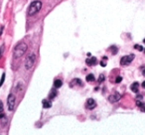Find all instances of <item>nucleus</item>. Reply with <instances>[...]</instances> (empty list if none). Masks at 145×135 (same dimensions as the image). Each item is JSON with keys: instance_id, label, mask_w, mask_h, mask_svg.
I'll return each mask as SVG.
<instances>
[{"instance_id": "obj_18", "label": "nucleus", "mask_w": 145, "mask_h": 135, "mask_svg": "<svg viewBox=\"0 0 145 135\" xmlns=\"http://www.w3.org/2000/svg\"><path fill=\"white\" fill-rule=\"evenodd\" d=\"M4 49H5L4 46H2L1 48H0V59H1V57H2V55H3V53H4Z\"/></svg>"}, {"instance_id": "obj_25", "label": "nucleus", "mask_w": 145, "mask_h": 135, "mask_svg": "<svg viewBox=\"0 0 145 135\" xmlns=\"http://www.w3.org/2000/svg\"><path fill=\"white\" fill-rule=\"evenodd\" d=\"M142 74H143V75H145V70H144V71L142 72Z\"/></svg>"}, {"instance_id": "obj_5", "label": "nucleus", "mask_w": 145, "mask_h": 135, "mask_svg": "<svg viewBox=\"0 0 145 135\" xmlns=\"http://www.w3.org/2000/svg\"><path fill=\"white\" fill-rule=\"evenodd\" d=\"M133 59H134V55H128V56H124V57H122L121 59H120V65L121 66H127V65H129L132 61H133Z\"/></svg>"}, {"instance_id": "obj_24", "label": "nucleus", "mask_w": 145, "mask_h": 135, "mask_svg": "<svg viewBox=\"0 0 145 135\" xmlns=\"http://www.w3.org/2000/svg\"><path fill=\"white\" fill-rule=\"evenodd\" d=\"M142 88H143V89H145V82H143V83H142Z\"/></svg>"}, {"instance_id": "obj_12", "label": "nucleus", "mask_w": 145, "mask_h": 135, "mask_svg": "<svg viewBox=\"0 0 145 135\" xmlns=\"http://www.w3.org/2000/svg\"><path fill=\"white\" fill-rule=\"evenodd\" d=\"M75 85H77V86H83V82H82L80 78H75L74 80H72V82H71V86L72 87V86H75Z\"/></svg>"}, {"instance_id": "obj_26", "label": "nucleus", "mask_w": 145, "mask_h": 135, "mask_svg": "<svg viewBox=\"0 0 145 135\" xmlns=\"http://www.w3.org/2000/svg\"><path fill=\"white\" fill-rule=\"evenodd\" d=\"M144 53H145V49H144Z\"/></svg>"}, {"instance_id": "obj_3", "label": "nucleus", "mask_w": 145, "mask_h": 135, "mask_svg": "<svg viewBox=\"0 0 145 135\" xmlns=\"http://www.w3.org/2000/svg\"><path fill=\"white\" fill-rule=\"evenodd\" d=\"M35 61H36V55L34 53L29 54V55L27 56V58H26V61H25V68L27 70H30L34 66Z\"/></svg>"}, {"instance_id": "obj_8", "label": "nucleus", "mask_w": 145, "mask_h": 135, "mask_svg": "<svg viewBox=\"0 0 145 135\" xmlns=\"http://www.w3.org/2000/svg\"><path fill=\"white\" fill-rule=\"evenodd\" d=\"M86 63H87V66H94V65H96V63H98V60H96V58H94V57H91V58L87 59L86 61Z\"/></svg>"}, {"instance_id": "obj_15", "label": "nucleus", "mask_w": 145, "mask_h": 135, "mask_svg": "<svg viewBox=\"0 0 145 135\" xmlns=\"http://www.w3.org/2000/svg\"><path fill=\"white\" fill-rule=\"evenodd\" d=\"M94 79H95V77H94V75L92 74H89V75H87V82L91 83V82H94Z\"/></svg>"}, {"instance_id": "obj_2", "label": "nucleus", "mask_w": 145, "mask_h": 135, "mask_svg": "<svg viewBox=\"0 0 145 135\" xmlns=\"http://www.w3.org/2000/svg\"><path fill=\"white\" fill-rule=\"evenodd\" d=\"M41 7H42V3L41 1H33L30 6H29V9H28V15L32 16L36 13H38L40 10H41Z\"/></svg>"}, {"instance_id": "obj_23", "label": "nucleus", "mask_w": 145, "mask_h": 135, "mask_svg": "<svg viewBox=\"0 0 145 135\" xmlns=\"http://www.w3.org/2000/svg\"><path fill=\"white\" fill-rule=\"evenodd\" d=\"M3 111V103L0 101V112H2Z\"/></svg>"}, {"instance_id": "obj_17", "label": "nucleus", "mask_w": 145, "mask_h": 135, "mask_svg": "<svg viewBox=\"0 0 145 135\" xmlns=\"http://www.w3.org/2000/svg\"><path fill=\"white\" fill-rule=\"evenodd\" d=\"M111 52H112V54H113V55H115V54L117 53V48L115 47V46H113V47H111Z\"/></svg>"}, {"instance_id": "obj_4", "label": "nucleus", "mask_w": 145, "mask_h": 135, "mask_svg": "<svg viewBox=\"0 0 145 135\" xmlns=\"http://www.w3.org/2000/svg\"><path fill=\"white\" fill-rule=\"evenodd\" d=\"M15 103H16V97L14 94H9L8 98H7V105H8V109L10 111L14 110V107H15Z\"/></svg>"}, {"instance_id": "obj_22", "label": "nucleus", "mask_w": 145, "mask_h": 135, "mask_svg": "<svg viewBox=\"0 0 145 135\" xmlns=\"http://www.w3.org/2000/svg\"><path fill=\"white\" fill-rule=\"evenodd\" d=\"M103 79H104V75H100V78H99V83H102Z\"/></svg>"}, {"instance_id": "obj_1", "label": "nucleus", "mask_w": 145, "mask_h": 135, "mask_svg": "<svg viewBox=\"0 0 145 135\" xmlns=\"http://www.w3.org/2000/svg\"><path fill=\"white\" fill-rule=\"evenodd\" d=\"M27 51V45L25 43H19L13 50V57L14 59L21 58Z\"/></svg>"}, {"instance_id": "obj_21", "label": "nucleus", "mask_w": 145, "mask_h": 135, "mask_svg": "<svg viewBox=\"0 0 145 135\" xmlns=\"http://www.w3.org/2000/svg\"><path fill=\"white\" fill-rule=\"evenodd\" d=\"M121 80H122V77H121V76H117V77H116V79H115V83H117V84H118V83L121 82Z\"/></svg>"}, {"instance_id": "obj_11", "label": "nucleus", "mask_w": 145, "mask_h": 135, "mask_svg": "<svg viewBox=\"0 0 145 135\" xmlns=\"http://www.w3.org/2000/svg\"><path fill=\"white\" fill-rule=\"evenodd\" d=\"M42 103H43V107H44V108H50V107L52 106V102L50 100H47V99H44L42 101Z\"/></svg>"}, {"instance_id": "obj_14", "label": "nucleus", "mask_w": 145, "mask_h": 135, "mask_svg": "<svg viewBox=\"0 0 145 135\" xmlns=\"http://www.w3.org/2000/svg\"><path fill=\"white\" fill-rule=\"evenodd\" d=\"M57 96V90H55V89H53L51 91H50V93H49V99H53V98H55Z\"/></svg>"}, {"instance_id": "obj_13", "label": "nucleus", "mask_w": 145, "mask_h": 135, "mask_svg": "<svg viewBox=\"0 0 145 135\" xmlns=\"http://www.w3.org/2000/svg\"><path fill=\"white\" fill-rule=\"evenodd\" d=\"M62 85H63V82L61 79H56L54 82V88L55 89H60L62 87Z\"/></svg>"}, {"instance_id": "obj_10", "label": "nucleus", "mask_w": 145, "mask_h": 135, "mask_svg": "<svg viewBox=\"0 0 145 135\" xmlns=\"http://www.w3.org/2000/svg\"><path fill=\"white\" fill-rule=\"evenodd\" d=\"M138 89H139V84H138L137 82L133 83V84L131 85V87H130V90H131L133 92H138Z\"/></svg>"}, {"instance_id": "obj_7", "label": "nucleus", "mask_w": 145, "mask_h": 135, "mask_svg": "<svg viewBox=\"0 0 145 135\" xmlns=\"http://www.w3.org/2000/svg\"><path fill=\"white\" fill-rule=\"evenodd\" d=\"M120 97H121V95H120V93H118V92H115V93L111 94V95L108 97V100H109L110 102H117V101L120 99Z\"/></svg>"}, {"instance_id": "obj_16", "label": "nucleus", "mask_w": 145, "mask_h": 135, "mask_svg": "<svg viewBox=\"0 0 145 135\" xmlns=\"http://www.w3.org/2000/svg\"><path fill=\"white\" fill-rule=\"evenodd\" d=\"M4 80H5V73L2 74V77H1V79H0V87H1V86L3 85Z\"/></svg>"}, {"instance_id": "obj_6", "label": "nucleus", "mask_w": 145, "mask_h": 135, "mask_svg": "<svg viewBox=\"0 0 145 135\" xmlns=\"http://www.w3.org/2000/svg\"><path fill=\"white\" fill-rule=\"evenodd\" d=\"M96 106V102L93 98H88L86 102V107L87 109H93L94 107Z\"/></svg>"}, {"instance_id": "obj_19", "label": "nucleus", "mask_w": 145, "mask_h": 135, "mask_svg": "<svg viewBox=\"0 0 145 135\" xmlns=\"http://www.w3.org/2000/svg\"><path fill=\"white\" fill-rule=\"evenodd\" d=\"M106 59H107V58L105 57V58H103V60L101 62V66H102V67H105V66H106V62L104 61V60H106Z\"/></svg>"}, {"instance_id": "obj_27", "label": "nucleus", "mask_w": 145, "mask_h": 135, "mask_svg": "<svg viewBox=\"0 0 145 135\" xmlns=\"http://www.w3.org/2000/svg\"><path fill=\"white\" fill-rule=\"evenodd\" d=\"M144 42H145V40H144Z\"/></svg>"}, {"instance_id": "obj_20", "label": "nucleus", "mask_w": 145, "mask_h": 135, "mask_svg": "<svg viewBox=\"0 0 145 135\" xmlns=\"http://www.w3.org/2000/svg\"><path fill=\"white\" fill-rule=\"evenodd\" d=\"M134 48H135V49H137L138 51H143V48H142L140 45H135V46H134Z\"/></svg>"}, {"instance_id": "obj_9", "label": "nucleus", "mask_w": 145, "mask_h": 135, "mask_svg": "<svg viewBox=\"0 0 145 135\" xmlns=\"http://www.w3.org/2000/svg\"><path fill=\"white\" fill-rule=\"evenodd\" d=\"M136 105L138 107H140V110L142 112H145V103L144 102H142L140 100H136Z\"/></svg>"}]
</instances>
